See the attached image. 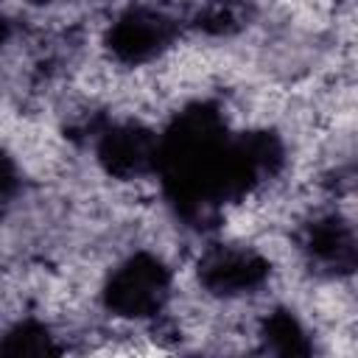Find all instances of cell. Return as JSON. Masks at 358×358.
Masks as SVG:
<instances>
[{"instance_id":"obj_1","label":"cell","mask_w":358,"mask_h":358,"mask_svg":"<svg viewBox=\"0 0 358 358\" xmlns=\"http://www.w3.org/2000/svg\"><path fill=\"white\" fill-rule=\"evenodd\" d=\"M288 162L274 129L235 131L213 101H190L159 131L157 179L176 221L196 232L218 227L224 210L277 179Z\"/></svg>"},{"instance_id":"obj_7","label":"cell","mask_w":358,"mask_h":358,"mask_svg":"<svg viewBox=\"0 0 358 358\" xmlns=\"http://www.w3.org/2000/svg\"><path fill=\"white\" fill-rule=\"evenodd\" d=\"M257 341L263 352H274V355H310L316 350L308 324L299 319L296 310L285 305H274L260 316Z\"/></svg>"},{"instance_id":"obj_10","label":"cell","mask_w":358,"mask_h":358,"mask_svg":"<svg viewBox=\"0 0 358 358\" xmlns=\"http://www.w3.org/2000/svg\"><path fill=\"white\" fill-rule=\"evenodd\" d=\"M31 3H56V0H31Z\"/></svg>"},{"instance_id":"obj_9","label":"cell","mask_w":358,"mask_h":358,"mask_svg":"<svg viewBox=\"0 0 358 358\" xmlns=\"http://www.w3.org/2000/svg\"><path fill=\"white\" fill-rule=\"evenodd\" d=\"M59 336L53 327L36 316H20L8 330L3 333L0 341V355L3 358H48V355H62Z\"/></svg>"},{"instance_id":"obj_4","label":"cell","mask_w":358,"mask_h":358,"mask_svg":"<svg viewBox=\"0 0 358 358\" xmlns=\"http://www.w3.org/2000/svg\"><path fill=\"white\" fill-rule=\"evenodd\" d=\"M87 140H92V154L98 168L117 182H134L157 173L159 131L140 120H109L95 117L84 126Z\"/></svg>"},{"instance_id":"obj_6","label":"cell","mask_w":358,"mask_h":358,"mask_svg":"<svg viewBox=\"0 0 358 358\" xmlns=\"http://www.w3.org/2000/svg\"><path fill=\"white\" fill-rule=\"evenodd\" d=\"M296 249L305 266L327 280L358 274V227L341 213H319L296 232Z\"/></svg>"},{"instance_id":"obj_5","label":"cell","mask_w":358,"mask_h":358,"mask_svg":"<svg viewBox=\"0 0 358 358\" xmlns=\"http://www.w3.org/2000/svg\"><path fill=\"white\" fill-rule=\"evenodd\" d=\"M271 260L249 243H210L196 260L199 288L221 302L260 294L271 280Z\"/></svg>"},{"instance_id":"obj_2","label":"cell","mask_w":358,"mask_h":358,"mask_svg":"<svg viewBox=\"0 0 358 358\" xmlns=\"http://www.w3.org/2000/svg\"><path fill=\"white\" fill-rule=\"evenodd\" d=\"M173 296V268L151 249L129 252L101 282V305L123 322H154Z\"/></svg>"},{"instance_id":"obj_3","label":"cell","mask_w":358,"mask_h":358,"mask_svg":"<svg viewBox=\"0 0 358 358\" xmlns=\"http://www.w3.org/2000/svg\"><path fill=\"white\" fill-rule=\"evenodd\" d=\"M182 25L185 22L165 6L129 3L109 20L103 31V50L120 67H145L176 45Z\"/></svg>"},{"instance_id":"obj_8","label":"cell","mask_w":358,"mask_h":358,"mask_svg":"<svg viewBox=\"0 0 358 358\" xmlns=\"http://www.w3.org/2000/svg\"><path fill=\"white\" fill-rule=\"evenodd\" d=\"M255 14V0H199L187 17V25L204 36H235L252 25Z\"/></svg>"}]
</instances>
